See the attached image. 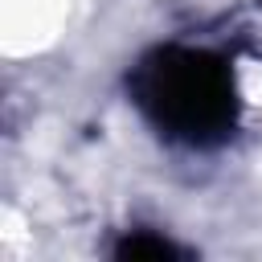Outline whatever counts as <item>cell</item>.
<instances>
[{
    "instance_id": "obj_1",
    "label": "cell",
    "mask_w": 262,
    "mask_h": 262,
    "mask_svg": "<svg viewBox=\"0 0 262 262\" xmlns=\"http://www.w3.org/2000/svg\"><path fill=\"white\" fill-rule=\"evenodd\" d=\"M135 102L168 139L188 147H209L225 139L237 119L233 70L217 53L188 45L156 49L139 66Z\"/></svg>"
}]
</instances>
